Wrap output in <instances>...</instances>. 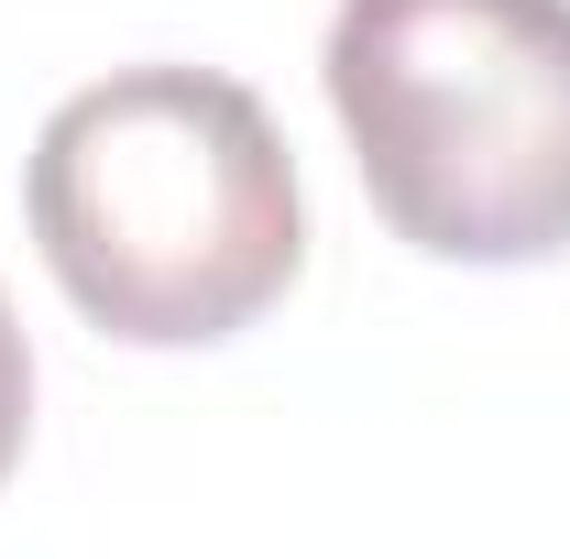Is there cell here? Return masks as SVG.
Instances as JSON below:
<instances>
[{"label":"cell","instance_id":"1","mask_svg":"<svg viewBox=\"0 0 570 559\" xmlns=\"http://www.w3.org/2000/svg\"><path fill=\"white\" fill-rule=\"evenodd\" d=\"M22 209L67 307L132 351L230 341L307 264L285 133L219 67H121L77 88L33 133Z\"/></svg>","mask_w":570,"mask_h":559},{"label":"cell","instance_id":"2","mask_svg":"<svg viewBox=\"0 0 570 559\" xmlns=\"http://www.w3.org/2000/svg\"><path fill=\"white\" fill-rule=\"evenodd\" d=\"M318 67L395 242L439 264L570 253V0H341Z\"/></svg>","mask_w":570,"mask_h":559},{"label":"cell","instance_id":"3","mask_svg":"<svg viewBox=\"0 0 570 559\" xmlns=\"http://www.w3.org/2000/svg\"><path fill=\"white\" fill-rule=\"evenodd\" d=\"M22 439H33V351H22V318H11V296H0V483H11Z\"/></svg>","mask_w":570,"mask_h":559}]
</instances>
